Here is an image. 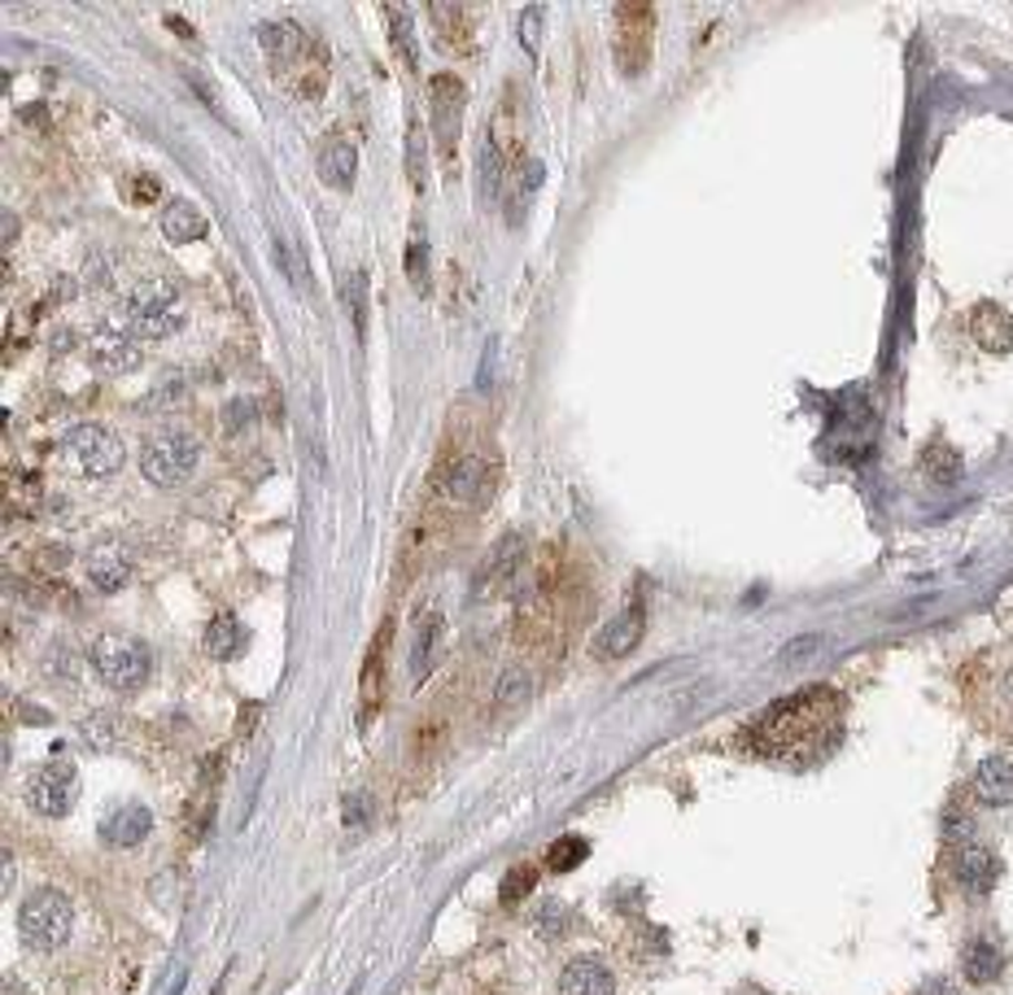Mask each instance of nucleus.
I'll return each mask as SVG.
<instances>
[{
  "instance_id": "f257e3e1",
  "label": "nucleus",
  "mask_w": 1013,
  "mask_h": 995,
  "mask_svg": "<svg viewBox=\"0 0 1013 995\" xmlns=\"http://www.w3.org/2000/svg\"><path fill=\"white\" fill-rule=\"evenodd\" d=\"M839 720H843V699L830 686H808L760 711L747 725V747L778 760H804L826 751L839 738Z\"/></svg>"
},
{
  "instance_id": "f03ea898",
  "label": "nucleus",
  "mask_w": 1013,
  "mask_h": 995,
  "mask_svg": "<svg viewBox=\"0 0 1013 995\" xmlns=\"http://www.w3.org/2000/svg\"><path fill=\"white\" fill-rule=\"evenodd\" d=\"M18 930H22V943L35 947V952H58L74 930V909L71 900L53 886L44 891H31L18 909Z\"/></svg>"
},
{
  "instance_id": "7ed1b4c3",
  "label": "nucleus",
  "mask_w": 1013,
  "mask_h": 995,
  "mask_svg": "<svg viewBox=\"0 0 1013 995\" xmlns=\"http://www.w3.org/2000/svg\"><path fill=\"white\" fill-rule=\"evenodd\" d=\"M88 664H92V673H96L105 686H114V690H136V686H145L149 668H153L145 642L119 638V634H105V638L92 642Z\"/></svg>"
},
{
  "instance_id": "20e7f679",
  "label": "nucleus",
  "mask_w": 1013,
  "mask_h": 995,
  "mask_svg": "<svg viewBox=\"0 0 1013 995\" xmlns=\"http://www.w3.org/2000/svg\"><path fill=\"white\" fill-rule=\"evenodd\" d=\"M180 288L171 280H145L127 293V332L136 337H171L180 328Z\"/></svg>"
},
{
  "instance_id": "39448f33",
  "label": "nucleus",
  "mask_w": 1013,
  "mask_h": 995,
  "mask_svg": "<svg viewBox=\"0 0 1013 995\" xmlns=\"http://www.w3.org/2000/svg\"><path fill=\"white\" fill-rule=\"evenodd\" d=\"M197 459H202V441L193 432H162L141 450V472L149 476V485L171 490L197 472Z\"/></svg>"
},
{
  "instance_id": "423d86ee",
  "label": "nucleus",
  "mask_w": 1013,
  "mask_h": 995,
  "mask_svg": "<svg viewBox=\"0 0 1013 995\" xmlns=\"http://www.w3.org/2000/svg\"><path fill=\"white\" fill-rule=\"evenodd\" d=\"M62 445H66V454H71L74 463L83 468V476H96V481L101 476H114L127 463L123 441L105 424H74Z\"/></svg>"
},
{
  "instance_id": "0eeeda50",
  "label": "nucleus",
  "mask_w": 1013,
  "mask_h": 995,
  "mask_svg": "<svg viewBox=\"0 0 1013 995\" xmlns=\"http://www.w3.org/2000/svg\"><path fill=\"white\" fill-rule=\"evenodd\" d=\"M74 799H79V773H74V765H66V760H49L27 782V803L40 817H66L74 808Z\"/></svg>"
},
{
  "instance_id": "6e6552de",
  "label": "nucleus",
  "mask_w": 1013,
  "mask_h": 995,
  "mask_svg": "<svg viewBox=\"0 0 1013 995\" xmlns=\"http://www.w3.org/2000/svg\"><path fill=\"white\" fill-rule=\"evenodd\" d=\"M952 878H956V886L965 895L983 900L1001 882V855L992 852L988 843H979V839H965V843L952 848Z\"/></svg>"
},
{
  "instance_id": "1a4fd4ad",
  "label": "nucleus",
  "mask_w": 1013,
  "mask_h": 995,
  "mask_svg": "<svg viewBox=\"0 0 1013 995\" xmlns=\"http://www.w3.org/2000/svg\"><path fill=\"white\" fill-rule=\"evenodd\" d=\"M429 101H433V136L446 162H454L459 148V123H463V83L454 74H433L429 79Z\"/></svg>"
},
{
  "instance_id": "9d476101",
  "label": "nucleus",
  "mask_w": 1013,
  "mask_h": 995,
  "mask_svg": "<svg viewBox=\"0 0 1013 995\" xmlns=\"http://www.w3.org/2000/svg\"><path fill=\"white\" fill-rule=\"evenodd\" d=\"M616 58L621 71L638 74L652 58V9L647 4H621L616 9Z\"/></svg>"
},
{
  "instance_id": "9b49d317",
  "label": "nucleus",
  "mask_w": 1013,
  "mask_h": 995,
  "mask_svg": "<svg viewBox=\"0 0 1013 995\" xmlns=\"http://www.w3.org/2000/svg\"><path fill=\"white\" fill-rule=\"evenodd\" d=\"M524 546H529V542H524L520 533H506L503 542L494 546V555H490V560L481 564V572H477V589H472V594H477V598H485V594L494 598V594L511 589V581H515L520 568H524Z\"/></svg>"
},
{
  "instance_id": "f8f14e48",
  "label": "nucleus",
  "mask_w": 1013,
  "mask_h": 995,
  "mask_svg": "<svg viewBox=\"0 0 1013 995\" xmlns=\"http://www.w3.org/2000/svg\"><path fill=\"white\" fill-rule=\"evenodd\" d=\"M83 568H88V581H92L101 594H114V589H123V585L132 581V551H127L123 542H96V546L88 551Z\"/></svg>"
},
{
  "instance_id": "ddd939ff",
  "label": "nucleus",
  "mask_w": 1013,
  "mask_h": 995,
  "mask_svg": "<svg viewBox=\"0 0 1013 995\" xmlns=\"http://www.w3.org/2000/svg\"><path fill=\"white\" fill-rule=\"evenodd\" d=\"M446 494L454 498V502H463V506L485 502V498L494 494V472H490V463H485L481 454L454 459V468H450V476H446Z\"/></svg>"
},
{
  "instance_id": "4468645a",
  "label": "nucleus",
  "mask_w": 1013,
  "mask_h": 995,
  "mask_svg": "<svg viewBox=\"0 0 1013 995\" xmlns=\"http://www.w3.org/2000/svg\"><path fill=\"white\" fill-rule=\"evenodd\" d=\"M315 171L328 188L337 193H350L355 188V175H359V148L346 141V136H328L319 144V157H315Z\"/></svg>"
},
{
  "instance_id": "2eb2a0df",
  "label": "nucleus",
  "mask_w": 1013,
  "mask_h": 995,
  "mask_svg": "<svg viewBox=\"0 0 1013 995\" xmlns=\"http://www.w3.org/2000/svg\"><path fill=\"white\" fill-rule=\"evenodd\" d=\"M643 634H647V616H643V607H625V612H616V616L603 625V634H598V642H594V650H598V659H625L630 650H638Z\"/></svg>"
},
{
  "instance_id": "dca6fc26",
  "label": "nucleus",
  "mask_w": 1013,
  "mask_h": 995,
  "mask_svg": "<svg viewBox=\"0 0 1013 995\" xmlns=\"http://www.w3.org/2000/svg\"><path fill=\"white\" fill-rule=\"evenodd\" d=\"M149 830H153V812H149L145 803H123L119 812H110L101 821V843L127 852V848H141L145 843Z\"/></svg>"
},
{
  "instance_id": "f3484780",
  "label": "nucleus",
  "mask_w": 1013,
  "mask_h": 995,
  "mask_svg": "<svg viewBox=\"0 0 1013 995\" xmlns=\"http://www.w3.org/2000/svg\"><path fill=\"white\" fill-rule=\"evenodd\" d=\"M560 995H616V974L598 956H577L560 974Z\"/></svg>"
},
{
  "instance_id": "a211bd4d",
  "label": "nucleus",
  "mask_w": 1013,
  "mask_h": 995,
  "mask_svg": "<svg viewBox=\"0 0 1013 995\" xmlns=\"http://www.w3.org/2000/svg\"><path fill=\"white\" fill-rule=\"evenodd\" d=\"M970 786H974V799L988 803V808L1013 803V760L1010 756H983Z\"/></svg>"
},
{
  "instance_id": "6ab92c4d",
  "label": "nucleus",
  "mask_w": 1013,
  "mask_h": 995,
  "mask_svg": "<svg viewBox=\"0 0 1013 995\" xmlns=\"http://www.w3.org/2000/svg\"><path fill=\"white\" fill-rule=\"evenodd\" d=\"M961 974L974 987H992L1005 974V947L996 938H970L965 952H961Z\"/></svg>"
},
{
  "instance_id": "aec40b11",
  "label": "nucleus",
  "mask_w": 1013,
  "mask_h": 995,
  "mask_svg": "<svg viewBox=\"0 0 1013 995\" xmlns=\"http://www.w3.org/2000/svg\"><path fill=\"white\" fill-rule=\"evenodd\" d=\"M157 227H162V236H166L171 245H193V240H202V236L211 232L206 214L197 211L193 202H184V197H175V202H166V206H162V214H157Z\"/></svg>"
},
{
  "instance_id": "412c9836",
  "label": "nucleus",
  "mask_w": 1013,
  "mask_h": 995,
  "mask_svg": "<svg viewBox=\"0 0 1013 995\" xmlns=\"http://www.w3.org/2000/svg\"><path fill=\"white\" fill-rule=\"evenodd\" d=\"M970 332H974V341H979L983 350H992V355H1010L1013 350V319L1005 315V306H996V301H983V306L970 315Z\"/></svg>"
},
{
  "instance_id": "4be33fe9",
  "label": "nucleus",
  "mask_w": 1013,
  "mask_h": 995,
  "mask_svg": "<svg viewBox=\"0 0 1013 995\" xmlns=\"http://www.w3.org/2000/svg\"><path fill=\"white\" fill-rule=\"evenodd\" d=\"M258 44H263V53L272 58V62H297L306 49H310V40H306V31L297 27V22H289V18H272V22H263L258 27Z\"/></svg>"
},
{
  "instance_id": "5701e85b",
  "label": "nucleus",
  "mask_w": 1013,
  "mask_h": 995,
  "mask_svg": "<svg viewBox=\"0 0 1013 995\" xmlns=\"http://www.w3.org/2000/svg\"><path fill=\"white\" fill-rule=\"evenodd\" d=\"M477 188H481V202H499V188H503L506 175V148L494 136L481 141V157H477Z\"/></svg>"
},
{
  "instance_id": "b1692460",
  "label": "nucleus",
  "mask_w": 1013,
  "mask_h": 995,
  "mask_svg": "<svg viewBox=\"0 0 1013 995\" xmlns=\"http://www.w3.org/2000/svg\"><path fill=\"white\" fill-rule=\"evenodd\" d=\"M241 646H245L241 620L232 612H218L211 620V629H206V655L211 659H232V655H241Z\"/></svg>"
},
{
  "instance_id": "393cba45",
  "label": "nucleus",
  "mask_w": 1013,
  "mask_h": 995,
  "mask_svg": "<svg viewBox=\"0 0 1013 995\" xmlns=\"http://www.w3.org/2000/svg\"><path fill=\"white\" fill-rule=\"evenodd\" d=\"M441 634H446V625H441V616H429L424 620V629L416 634V655H411V677L420 681V677H429V668L437 664V655H441Z\"/></svg>"
},
{
  "instance_id": "a878e982",
  "label": "nucleus",
  "mask_w": 1013,
  "mask_h": 995,
  "mask_svg": "<svg viewBox=\"0 0 1013 995\" xmlns=\"http://www.w3.org/2000/svg\"><path fill=\"white\" fill-rule=\"evenodd\" d=\"M922 472H927L935 485H956V481H961V454H956L952 445L935 441V445L922 450Z\"/></svg>"
},
{
  "instance_id": "bb28decb",
  "label": "nucleus",
  "mask_w": 1013,
  "mask_h": 995,
  "mask_svg": "<svg viewBox=\"0 0 1013 995\" xmlns=\"http://www.w3.org/2000/svg\"><path fill=\"white\" fill-rule=\"evenodd\" d=\"M385 18H389V40H393V49H398V58H402V66L411 71L416 66V40H411V13L402 9V4H385Z\"/></svg>"
},
{
  "instance_id": "cd10ccee",
  "label": "nucleus",
  "mask_w": 1013,
  "mask_h": 995,
  "mask_svg": "<svg viewBox=\"0 0 1013 995\" xmlns=\"http://www.w3.org/2000/svg\"><path fill=\"white\" fill-rule=\"evenodd\" d=\"M96 367H105V371H127V367H136V358H141V350L132 346V337H110V341H101L96 346Z\"/></svg>"
},
{
  "instance_id": "c85d7f7f",
  "label": "nucleus",
  "mask_w": 1013,
  "mask_h": 995,
  "mask_svg": "<svg viewBox=\"0 0 1013 995\" xmlns=\"http://www.w3.org/2000/svg\"><path fill=\"white\" fill-rule=\"evenodd\" d=\"M529 686H533V677H529L524 668H506L503 677H499V686H494V704H499V708L524 704V699H529Z\"/></svg>"
},
{
  "instance_id": "c756f323",
  "label": "nucleus",
  "mask_w": 1013,
  "mask_h": 995,
  "mask_svg": "<svg viewBox=\"0 0 1013 995\" xmlns=\"http://www.w3.org/2000/svg\"><path fill=\"white\" fill-rule=\"evenodd\" d=\"M585 852H590V843L577 839V834H569V839H560V843L546 852V864H551L555 873H569V869H577L581 860H585Z\"/></svg>"
},
{
  "instance_id": "7c9ffc66",
  "label": "nucleus",
  "mask_w": 1013,
  "mask_h": 995,
  "mask_svg": "<svg viewBox=\"0 0 1013 995\" xmlns=\"http://www.w3.org/2000/svg\"><path fill=\"white\" fill-rule=\"evenodd\" d=\"M83 738H88V747L105 751V747H114V742H119V720H114V716H105V711H96V716H88V720H83Z\"/></svg>"
},
{
  "instance_id": "2f4dec72",
  "label": "nucleus",
  "mask_w": 1013,
  "mask_h": 995,
  "mask_svg": "<svg viewBox=\"0 0 1013 995\" xmlns=\"http://www.w3.org/2000/svg\"><path fill=\"white\" fill-rule=\"evenodd\" d=\"M407 175H411V188L420 193L424 188V132H420V123H411V132H407Z\"/></svg>"
},
{
  "instance_id": "473e14b6",
  "label": "nucleus",
  "mask_w": 1013,
  "mask_h": 995,
  "mask_svg": "<svg viewBox=\"0 0 1013 995\" xmlns=\"http://www.w3.org/2000/svg\"><path fill=\"white\" fill-rule=\"evenodd\" d=\"M407 276H411V288L429 293V245L424 240H411V249H407Z\"/></svg>"
},
{
  "instance_id": "72a5a7b5",
  "label": "nucleus",
  "mask_w": 1013,
  "mask_h": 995,
  "mask_svg": "<svg viewBox=\"0 0 1013 995\" xmlns=\"http://www.w3.org/2000/svg\"><path fill=\"white\" fill-rule=\"evenodd\" d=\"M538 35H542V4H529V9L520 13V40H524L529 58L538 53Z\"/></svg>"
},
{
  "instance_id": "f704fd0d",
  "label": "nucleus",
  "mask_w": 1013,
  "mask_h": 995,
  "mask_svg": "<svg viewBox=\"0 0 1013 995\" xmlns=\"http://www.w3.org/2000/svg\"><path fill=\"white\" fill-rule=\"evenodd\" d=\"M533 882H538V873H533V869H511V873H506V882H503V900L506 904H515L520 895H529V891H533Z\"/></svg>"
},
{
  "instance_id": "c9c22d12",
  "label": "nucleus",
  "mask_w": 1013,
  "mask_h": 995,
  "mask_svg": "<svg viewBox=\"0 0 1013 995\" xmlns=\"http://www.w3.org/2000/svg\"><path fill=\"white\" fill-rule=\"evenodd\" d=\"M367 812H371V799H367L362 790H355V794L346 799V825H362V821H367Z\"/></svg>"
},
{
  "instance_id": "e433bc0d",
  "label": "nucleus",
  "mask_w": 1013,
  "mask_h": 995,
  "mask_svg": "<svg viewBox=\"0 0 1013 995\" xmlns=\"http://www.w3.org/2000/svg\"><path fill=\"white\" fill-rule=\"evenodd\" d=\"M362 288H367V276H362V271H355V297H350V301H355V328H359V332H367V315H362Z\"/></svg>"
},
{
  "instance_id": "4c0bfd02",
  "label": "nucleus",
  "mask_w": 1013,
  "mask_h": 995,
  "mask_svg": "<svg viewBox=\"0 0 1013 995\" xmlns=\"http://www.w3.org/2000/svg\"><path fill=\"white\" fill-rule=\"evenodd\" d=\"M157 193H162V188H157V179H153V175H145V179H136V184H132V202H153Z\"/></svg>"
},
{
  "instance_id": "58836bf2",
  "label": "nucleus",
  "mask_w": 1013,
  "mask_h": 995,
  "mask_svg": "<svg viewBox=\"0 0 1013 995\" xmlns=\"http://www.w3.org/2000/svg\"><path fill=\"white\" fill-rule=\"evenodd\" d=\"M913 995H956V987H952L948 978H931V983H922Z\"/></svg>"
}]
</instances>
